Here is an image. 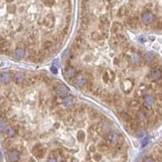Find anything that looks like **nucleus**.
<instances>
[{"label":"nucleus","instance_id":"1","mask_svg":"<svg viewBox=\"0 0 162 162\" xmlns=\"http://www.w3.org/2000/svg\"><path fill=\"white\" fill-rule=\"evenodd\" d=\"M70 83L72 85H74L79 88H82L83 87V86L85 85V77L83 75H77L75 77H73L71 78H70Z\"/></svg>","mask_w":162,"mask_h":162},{"label":"nucleus","instance_id":"2","mask_svg":"<svg viewBox=\"0 0 162 162\" xmlns=\"http://www.w3.org/2000/svg\"><path fill=\"white\" fill-rule=\"evenodd\" d=\"M55 89L57 95L60 97L66 96L68 93V88L65 85L61 84V83H58V84L55 85Z\"/></svg>","mask_w":162,"mask_h":162},{"label":"nucleus","instance_id":"3","mask_svg":"<svg viewBox=\"0 0 162 162\" xmlns=\"http://www.w3.org/2000/svg\"><path fill=\"white\" fill-rule=\"evenodd\" d=\"M115 73L110 70V69H106L103 74V82H104L105 84H108L110 82H113L115 80Z\"/></svg>","mask_w":162,"mask_h":162},{"label":"nucleus","instance_id":"4","mask_svg":"<svg viewBox=\"0 0 162 162\" xmlns=\"http://www.w3.org/2000/svg\"><path fill=\"white\" fill-rule=\"evenodd\" d=\"M126 24L131 29H136L140 24L139 20L137 16H131L129 18H127Z\"/></svg>","mask_w":162,"mask_h":162},{"label":"nucleus","instance_id":"5","mask_svg":"<svg viewBox=\"0 0 162 162\" xmlns=\"http://www.w3.org/2000/svg\"><path fill=\"white\" fill-rule=\"evenodd\" d=\"M63 74H64V76L66 77H68V78H71L73 77H75L76 74H77V69H75V68H73L70 65L67 66L64 70H63Z\"/></svg>","mask_w":162,"mask_h":162},{"label":"nucleus","instance_id":"6","mask_svg":"<svg viewBox=\"0 0 162 162\" xmlns=\"http://www.w3.org/2000/svg\"><path fill=\"white\" fill-rule=\"evenodd\" d=\"M142 21L145 24H150L154 20V16L150 12H144L142 14Z\"/></svg>","mask_w":162,"mask_h":162},{"label":"nucleus","instance_id":"7","mask_svg":"<svg viewBox=\"0 0 162 162\" xmlns=\"http://www.w3.org/2000/svg\"><path fill=\"white\" fill-rule=\"evenodd\" d=\"M126 58H127V60H128L130 62H131L132 64H134V65H136V64H139L141 62L140 56L139 55L138 53H136V52H135L133 51L131 52V54L128 56H126Z\"/></svg>","mask_w":162,"mask_h":162},{"label":"nucleus","instance_id":"8","mask_svg":"<svg viewBox=\"0 0 162 162\" xmlns=\"http://www.w3.org/2000/svg\"><path fill=\"white\" fill-rule=\"evenodd\" d=\"M154 97L153 95H145L144 98V107L147 109H151L152 107L153 106L154 104Z\"/></svg>","mask_w":162,"mask_h":162},{"label":"nucleus","instance_id":"9","mask_svg":"<svg viewBox=\"0 0 162 162\" xmlns=\"http://www.w3.org/2000/svg\"><path fill=\"white\" fill-rule=\"evenodd\" d=\"M43 24L46 27L50 29L53 26V24H55V17L52 15H48L43 20Z\"/></svg>","mask_w":162,"mask_h":162},{"label":"nucleus","instance_id":"10","mask_svg":"<svg viewBox=\"0 0 162 162\" xmlns=\"http://www.w3.org/2000/svg\"><path fill=\"white\" fill-rule=\"evenodd\" d=\"M74 44L77 47H79L80 49H81L82 47H84L85 45H86V41L85 39L83 38V36H80V35H78L76 36L75 39V42H74Z\"/></svg>","mask_w":162,"mask_h":162},{"label":"nucleus","instance_id":"11","mask_svg":"<svg viewBox=\"0 0 162 162\" xmlns=\"http://www.w3.org/2000/svg\"><path fill=\"white\" fill-rule=\"evenodd\" d=\"M122 29H123V26L122 25V24L119 22H114V24H112L111 26V32L113 33H120L122 32Z\"/></svg>","mask_w":162,"mask_h":162},{"label":"nucleus","instance_id":"12","mask_svg":"<svg viewBox=\"0 0 162 162\" xmlns=\"http://www.w3.org/2000/svg\"><path fill=\"white\" fill-rule=\"evenodd\" d=\"M9 160L11 162H18L19 160V153L17 150L12 151L9 154Z\"/></svg>","mask_w":162,"mask_h":162},{"label":"nucleus","instance_id":"13","mask_svg":"<svg viewBox=\"0 0 162 162\" xmlns=\"http://www.w3.org/2000/svg\"><path fill=\"white\" fill-rule=\"evenodd\" d=\"M151 74H152V77H153V78L154 80L156 81H158L160 78L161 77V71H160V68H154L152 69V72H151Z\"/></svg>","mask_w":162,"mask_h":162},{"label":"nucleus","instance_id":"14","mask_svg":"<svg viewBox=\"0 0 162 162\" xmlns=\"http://www.w3.org/2000/svg\"><path fill=\"white\" fill-rule=\"evenodd\" d=\"M25 55V51L23 48H17L14 52V57L17 60H21Z\"/></svg>","mask_w":162,"mask_h":162},{"label":"nucleus","instance_id":"15","mask_svg":"<svg viewBox=\"0 0 162 162\" xmlns=\"http://www.w3.org/2000/svg\"><path fill=\"white\" fill-rule=\"evenodd\" d=\"M120 117H121V119L123 121H125V122H126V123H130V122L133 120L132 119V117H131V116L129 114V113H127V112H120Z\"/></svg>","mask_w":162,"mask_h":162},{"label":"nucleus","instance_id":"16","mask_svg":"<svg viewBox=\"0 0 162 162\" xmlns=\"http://www.w3.org/2000/svg\"><path fill=\"white\" fill-rule=\"evenodd\" d=\"M92 40H94L95 42H101L105 39L102 37L101 33L98 31H93L92 33Z\"/></svg>","mask_w":162,"mask_h":162},{"label":"nucleus","instance_id":"17","mask_svg":"<svg viewBox=\"0 0 162 162\" xmlns=\"http://www.w3.org/2000/svg\"><path fill=\"white\" fill-rule=\"evenodd\" d=\"M98 149L101 151H107L110 149V145L108 144L107 142H101L97 146Z\"/></svg>","mask_w":162,"mask_h":162},{"label":"nucleus","instance_id":"18","mask_svg":"<svg viewBox=\"0 0 162 162\" xmlns=\"http://www.w3.org/2000/svg\"><path fill=\"white\" fill-rule=\"evenodd\" d=\"M89 116H90V118L92 120H95L99 118L101 116V115H99V112H98L96 109H94L93 107H90L89 109Z\"/></svg>","mask_w":162,"mask_h":162},{"label":"nucleus","instance_id":"19","mask_svg":"<svg viewBox=\"0 0 162 162\" xmlns=\"http://www.w3.org/2000/svg\"><path fill=\"white\" fill-rule=\"evenodd\" d=\"M10 78H11V75L8 73H2L0 74V81L3 83H7L10 81Z\"/></svg>","mask_w":162,"mask_h":162},{"label":"nucleus","instance_id":"20","mask_svg":"<svg viewBox=\"0 0 162 162\" xmlns=\"http://www.w3.org/2000/svg\"><path fill=\"white\" fill-rule=\"evenodd\" d=\"M4 132L8 138H12V137H13L15 135V130L12 126H6V128L4 130Z\"/></svg>","mask_w":162,"mask_h":162},{"label":"nucleus","instance_id":"21","mask_svg":"<svg viewBox=\"0 0 162 162\" xmlns=\"http://www.w3.org/2000/svg\"><path fill=\"white\" fill-rule=\"evenodd\" d=\"M129 13V10L127 9L126 7H122L121 8H119L118 12H117V16L119 17H123L125 16H127Z\"/></svg>","mask_w":162,"mask_h":162},{"label":"nucleus","instance_id":"22","mask_svg":"<svg viewBox=\"0 0 162 162\" xmlns=\"http://www.w3.org/2000/svg\"><path fill=\"white\" fill-rule=\"evenodd\" d=\"M102 100L108 105H111L113 104V96H111V95H103Z\"/></svg>","mask_w":162,"mask_h":162},{"label":"nucleus","instance_id":"23","mask_svg":"<svg viewBox=\"0 0 162 162\" xmlns=\"http://www.w3.org/2000/svg\"><path fill=\"white\" fill-rule=\"evenodd\" d=\"M63 104L65 107H71L73 104V98L71 96H67L64 100H62Z\"/></svg>","mask_w":162,"mask_h":162},{"label":"nucleus","instance_id":"24","mask_svg":"<svg viewBox=\"0 0 162 162\" xmlns=\"http://www.w3.org/2000/svg\"><path fill=\"white\" fill-rule=\"evenodd\" d=\"M130 107L131 109H140V102L139 100H132L130 103Z\"/></svg>","mask_w":162,"mask_h":162},{"label":"nucleus","instance_id":"25","mask_svg":"<svg viewBox=\"0 0 162 162\" xmlns=\"http://www.w3.org/2000/svg\"><path fill=\"white\" fill-rule=\"evenodd\" d=\"M34 155L36 156V157L37 159H42L44 156H45V155H46V149L41 148Z\"/></svg>","mask_w":162,"mask_h":162},{"label":"nucleus","instance_id":"26","mask_svg":"<svg viewBox=\"0 0 162 162\" xmlns=\"http://www.w3.org/2000/svg\"><path fill=\"white\" fill-rule=\"evenodd\" d=\"M24 80V76L21 74L20 73H16V75L14 77V81L16 84H19V83H21L22 81Z\"/></svg>","mask_w":162,"mask_h":162},{"label":"nucleus","instance_id":"27","mask_svg":"<svg viewBox=\"0 0 162 162\" xmlns=\"http://www.w3.org/2000/svg\"><path fill=\"white\" fill-rule=\"evenodd\" d=\"M153 59H154V55H153V53H152V52H148V53H146L145 54V56H144V60L147 62V63H150L153 60Z\"/></svg>","mask_w":162,"mask_h":162},{"label":"nucleus","instance_id":"28","mask_svg":"<svg viewBox=\"0 0 162 162\" xmlns=\"http://www.w3.org/2000/svg\"><path fill=\"white\" fill-rule=\"evenodd\" d=\"M53 46V42L50 40H45L43 42V49H47V50H50Z\"/></svg>","mask_w":162,"mask_h":162},{"label":"nucleus","instance_id":"29","mask_svg":"<svg viewBox=\"0 0 162 162\" xmlns=\"http://www.w3.org/2000/svg\"><path fill=\"white\" fill-rule=\"evenodd\" d=\"M99 21H100V24H110V20L108 18L107 15H104V16H101L99 19Z\"/></svg>","mask_w":162,"mask_h":162},{"label":"nucleus","instance_id":"30","mask_svg":"<svg viewBox=\"0 0 162 162\" xmlns=\"http://www.w3.org/2000/svg\"><path fill=\"white\" fill-rule=\"evenodd\" d=\"M110 44H111V46H112V47H117L118 46L119 44H120V42H119L118 39H117V38L116 36H114V37L111 38Z\"/></svg>","mask_w":162,"mask_h":162},{"label":"nucleus","instance_id":"31","mask_svg":"<svg viewBox=\"0 0 162 162\" xmlns=\"http://www.w3.org/2000/svg\"><path fill=\"white\" fill-rule=\"evenodd\" d=\"M77 139L80 142H83L85 139V133L83 130H80L77 134Z\"/></svg>","mask_w":162,"mask_h":162},{"label":"nucleus","instance_id":"32","mask_svg":"<svg viewBox=\"0 0 162 162\" xmlns=\"http://www.w3.org/2000/svg\"><path fill=\"white\" fill-rule=\"evenodd\" d=\"M131 81L130 80H126V81H125L124 82V87H123V90L126 92V90L128 89L129 91L130 90H131V87L133 86V84H131Z\"/></svg>","mask_w":162,"mask_h":162},{"label":"nucleus","instance_id":"33","mask_svg":"<svg viewBox=\"0 0 162 162\" xmlns=\"http://www.w3.org/2000/svg\"><path fill=\"white\" fill-rule=\"evenodd\" d=\"M69 32H70V28H69V26H68V25H67V26H65L64 28L62 29V30L61 31V33L67 37L68 34H69Z\"/></svg>","mask_w":162,"mask_h":162},{"label":"nucleus","instance_id":"34","mask_svg":"<svg viewBox=\"0 0 162 162\" xmlns=\"http://www.w3.org/2000/svg\"><path fill=\"white\" fill-rule=\"evenodd\" d=\"M44 4L46 5L47 7H52L55 3V0H43Z\"/></svg>","mask_w":162,"mask_h":162},{"label":"nucleus","instance_id":"35","mask_svg":"<svg viewBox=\"0 0 162 162\" xmlns=\"http://www.w3.org/2000/svg\"><path fill=\"white\" fill-rule=\"evenodd\" d=\"M55 115H56L58 117H62L64 116V111L62 110V109H57L55 112Z\"/></svg>","mask_w":162,"mask_h":162},{"label":"nucleus","instance_id":"36","mask_svg":"<svg viewBox=\"0 0 162 162\" xmlns=\"http://www.w3.org/2000/svg\"><path fill=\"white\" fill-rule=\"evenodd\" d=\"M7 11L11 13H14L16 11V6L14 4H9L7 6Z\"/></svg>","mask_w":162,"mask_h":162},{"label":"nucleus","instance_id":"37","mask_svg":"<svg viewBox=\"0 0 162 162\" xmlns=\"http://www.w3.org/2000/svg\"><path fill=\"white\" fill-rule=\"evenodd\" d=\"M41 148V145L40 144V143H37V144H36V145H34V147L33 148V150H32V151H33V154H35L37 151L40 149Z\"/></svg>","mask_w":162,"mask_h":162},{"label":"nucleus","instance_id":"38","mask_svg":"<svg viewBox=\"0 0 162 162\" xmlns=\"http://www.w3.org/2000/svg\"><path fill=\"white\" fill-rule=\"evenodd\" d=\"M8 98L11 101H17V97L16 95L13 94V93H10L8 95Z\"/></svg>","mask_w":162,"mask_h":162},{"label":"nucleus","instance_id":"39","mask_svg":"<svg viewBox=\"0 0 162 162\" xmlns=\"http://www.w3.org/2000/svg\"><path fill=\"white\" fill-rule=\"evenodd\" d=\"M102 158V156L101 154H98V153H96L94 154V156H93V160H96V161H100Z\"/></svg>","mask_w":162,"mask_h":162},{"label":"nucleus","instance_id":"40","mask_svg":"<svg viewBox=\"0 0 162 162\" xmlns=\"http://www.w3.org/2000/svg\"><path fill=\"white\" fill-rule=\"evenodd\" d=\"M50 156L52 158H55L56 159L57 156H58V151L57 150H53L51 152H50Z\"/></svg>","mask_w":162,"mask_h":162},{"label":"nucleus","instance_id":"41","mask_svg":"<svg viewBox=\"0 0 162 162\" xmlns=\"http://www.w3.org/2000/svg\"><path fill=\"white\" fill-rule=\"evenodd\" d=\"M154 27H155L156 29H157V30H160V29H161V22L160 21L156 22L154 24Z\"/></svg>","mask_w":162,"mask_h":162},{"label":"nucleus","instance_id":"42","mask_svg":"<svg viewBox=\"0 0 162 162\" xmlns=\"http://www.w3.org/2000/svg\"><path fill=\"white\" fill-rule=\"evenodd\" d=\"M6 128V124L3 121H0V132H4V130Z\"/></svg>","mask_w":162,"mask_h":162},{"label":"nucleus","instance_id":"43","mask_svg":"<svg viewBox=\"0 0 162 162\" xmlns=\"http://www.w3.org/2000/svg\"><path fill=\"white\" fill-rule=\"evenodd\" d=\"M137 134H138L139 137H143L145 134V132L144 130V129H139L137 131Z\"/></svg>","mask_w":162,"mask_h":162},{"label":"nucleus","instance_id":"44","mask_svg":"<svg viewBox=\"0 0 162 162\" xmlns=\"http://www.w3.org/2000/svg\"><path fill=\"white\" fill-rule=\"evenodd\" d=\"M143 162H156V160L153 157H147L144 160Z\"/></svg>","mask_w":162,"mask_h":162},{"label":"nucleus","instance_id":"45","mask_svg":"<svg viewBox=\"0 0 162 162\" xmlns=\"http://www.w3.org/2000/svg\"><path fill=\"white\" fill-rule=\"evenodd\" d=\"M51 72L53 73V74H57L58 73V69H57V68L55 66H52L51 67Z\"/></svg>","mask_w":162,"mask_h":162},{"label":"nucleus","instance_id":"46","mask_svg":"<svg viewBox=\"0 0 162 162\" xmlns=\"http://www.w3.org/2000/svg\"><path fill=\"white\" fill-rule=\"evenodd\" d=\"M119 62H120V59L119 58H114V63L115 64V65H119Z\"/></svg>","mask_w":162,"mask_h":162},{"label":"nucleus","instance_id":"47","mask_svg":"<svg viewBox=\"0 0 162 162\" xmlns=\"http://www.w3.org/2000/svg\"><path fill=\"white\" fill-rule=\"evenodd\" d=\"M89 151H91V152H95V151H96V148H95V147L94 146H90V148H89Z\"/></svg>","mask_w":162,"mask_h":162},{"label":"nucleus","instance_id":"48","mask_svg":"<svg viewBox=\"0 0 162 162\" xmlns=\"http://www.w3.org/2000/svg\"><path fill=\"white\" fill-rule=\"evenodd\" d=\"M71 16H68L66 17V21L67 22V24H69V23L71 22Z\"/></svg>","mask_w":162,"mask_h":162},{"label":"nucleus","instance_id":"49","mask_svg":"<svg viewBox=\"0 0 162 162\" xmlns=\"http://www.w3.org/2000/svg\"><path fill=\"white\" fill-rule=\"evenodd\" d=\"M48 162H57L56 161V159H55V158H52V157H50V159L48 160Z\"/></svg>","mask_w":162,"mask_h":162},{"label":"nucleus","instance_id":"50","mask_svg":"<svg viewBox=\"0 0 162 162\" xmlns=\"http://www.w3.org/2000/svg\"><path fill=\"white\" fill-rule=\"evenodd\" d=\"M148 139H145L144 141H143V146L144 147L147 143H148Z\"/></svg>","mask_w":162,"mask_h":162},{"label":"nucleus","instance_id":"51","mask_svg":"<svg viewBox=\"0 0 162 162\" xmlns=\"http://www.w3.org/2000/svg\"><path fill=\"white\" fill-rule=\"evenodd\" d=\"M4 40H5V38H3V37H1V36H0V43H1V42H3Z\"/></svg>","mask_w":162,"mask_h":162},{"label":"nucleus","instance_id":"52","mask_svg":"<svg viewBox=\"0 0 162 162\" xmlns=\"http://www.w3.org/2000/svg\"><path fill=\"white\" fill-rule=\"evenodd\" d=\"M55 128H57L58 126H59V124H58V123H55Z\"/></svg>","mask_w":162,"mask_h":162},{"label":"nucleus","instance_id":"53","mask_svg":"<svg viewBox=\"0 0 162 162\" xmlns=\"http://www.w3.org/2000/svg\"><path fill=\"white\" fill-rule=\"evenodd\" d=\"M28 162H35V160H34L33 159H30V160H29Z\"/></svg>","mask_w":162,"mask_h":162},{"label":"nucleus","instance_id":"54","mask_svg":"<svg viewBox=\"0 0 162 162\" xmlns=\"http://www.w3.org/2000/svg\"><path fill=\"white\" fill-rule=\"evenodd\" d=\"M6 1L7 3H12V2H13V0H6Z\"/></svg>","mask_w":162,"mask_h":162}]
</instances>
